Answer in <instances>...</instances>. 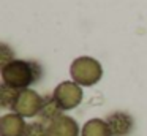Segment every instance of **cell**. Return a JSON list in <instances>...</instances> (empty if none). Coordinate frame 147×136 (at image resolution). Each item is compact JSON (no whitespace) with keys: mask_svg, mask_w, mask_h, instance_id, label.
Wrapping results in <instances>:
<instances>
[{"mask_svg":"<svg viewBox=\"0 0 147 136\" xmlns=\"http://www.w3.org/2000/svg\"><path fill=\"white\" fill-rule=\"evenodd\" d=\"M0 74H2V84L18 90H24L41 81L43 66L35 60L14 59L7 65H2Z\"/></svg>","mask_w":147,"mask_h":136,"instance_id":"obj_1","label":"cell"},{"mask_svg":"<svg viewBox=\"0 0 147 136\" xmlns=\"http://www.w3.org/2000/svg\"><path fill=\"white\" fill-rule=\"evenodd\" d=\"M71 81L81 87H92L98 84L103 78V66L96 59L89 55H81L74 59L70 65Z\"/></svg>","mask_w":147,"mask_h":136,"instance_id":"obj_2","label":"cell"},{"mask_svg":"<svg viewBox=\"0 0 147 136\" xmlns=\"http://www.w3.org/2000/svg\"><path fill=\"white\" fill-rule=\"evenodd\" d=\"M52 97L65 112V111H71L79 106L82 101L84 92L82 87L74 81H63L55 85V89L52 90Z\"/></svg>","mask_w":147,"mask_h":136,"instance_id":"obj_3","label":"cell"},{"mask_svg":"<svg viewBox=\"0 0 147 136\" xmlns=\"http://www.w3.org/2000/svg\"><path fill=\"white\" fill-rule=\"evenodd\" d=\"M43 101H45V95H40L33 89H24V90H19L16 104H14L11 112L19 114L24 119L38 117L43 106Z\"/></svg>","mask_w":147,"mask_h":136,"instance_id":"obj_4","label":"cell"},{"mask_svg":"<svg viewBox=\"0 0 147 136\" xmlns=\"http://www.w3.org/2000/svg\"><path fill=\"white\" fill-rule=\"evenodd\" d=\"M112 136H130L134 128V119L125 111H114L105 117Z\"/></svg>","mask_w":147,"mask_h":136,"instance_id":"obj_5","label":"cell"},{"mask_svg":"<svg viewBox=\"0 0 147 136\" xmlns=\"http://www.w3.org/2000/svg\"><path fill=\"white\" fill-rule=\"evenodd\" d=\"M26 119L16 112H7L0 117V136H24Z\"/></svg>","mask_w":147,"mask_h":136,"instance_id":"obj_6","label":"cell"},{"mask_svg":"<svg viewBox=\"0 0 147 136\" xmlns=\"http://www.w3.org/2000/svg\"><path fill=\"white\" fill-rule=\"evenodd\" d=\"M81 130L78 122L68 114H62L57 120L48 125V136H79Z\"/></svg>","mask_w":147,"mask_h":136,"instance_id":"obj_7","label":"cell"},{"mask_svg":"<svg viewBox=\"0 0 147 136\" xmlns=\"http://www.w3.org/2000/svg\"><path fill=\"white\" fill-rule=\"evenodd\" d=\"M63 114L62 108L57 104V101L54 100V97L51 95H45V101H43V106H41V111L38 114V119L41 123H45L46 127L51 125L54 120H57L59 117Z\"/></svg>","mask_w":147,"mask_h":136,"instance_id":"obj_8","label":"cell"},{"mask_svg":"<svg viewBox=\"0 0 147 136\" xmlns=\"http://www.w3.org/2000/svg\"><path fill=\"white\" fill-rule=\"evenodd\" d=\"M81 136H112L105 119H90L81 128Z\"/></svg>","mask_w":147,"mask_h":136,"instance_id":"obj_9","label":"cell"},{"mask_svg":"<svg viewBox=\"0 0 147 136\" xmlns=\"http://www.w3.org/2000/svg\"><path fill=\"white\" fill-rule=\"evenodd\" d=\"M18 95H19L18 89H13L5 84L0 85V106H2V109L13 111L14 104H16V100H18Z\"/></svg>","mask_w":147,"mask_h":136,"instance_id":"obj_10","label":"cell"},{"mask_svg":"<svg viewBox=\"0 0 147 136\" xmlns=\"http://www.w3.org/2000/svg\"><path fill=\"white\" fill-rule=\"evenodd\" d=\"M24 136H48V127L40 120H32L27 123Z\"/></svg>","mask_w":147,"mask_h":136,"instance_id":"obj_11","label":"cell"},{"mask_svg":"<svg viewBox=\"0 0 147 136\" xmlns=\"http://www.w3.org/2000/svg\"><path fill=\"white\" fill-rule=\"evenodd\" d=\"M0 57H2V65H7L8 62L14 60V51L7 43L0 44Z\"/></svg>","mask_w":147,"mask_h":136,"instance_id":"obj_12","label":"cell"}]
</instances>
